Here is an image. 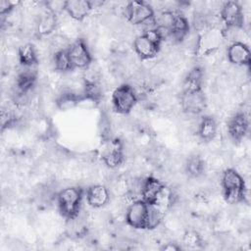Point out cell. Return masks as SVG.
Wrapping results in <instances>:
<instances>
[{
	"instance_id": "1",
	"label": "cell",
	"mask_w": 251,
	"mask_h": 251,
	"mask_svg": "<svg viewBox=\"0 0 251 251\" xmlns=\"http://www.w3.org/2000/svg\"><path fill=\"white\" fill-rule=\"evenodd\" d=\"M224 198L228 204H238L246 199V185L242 176L234 169H226L221 178Z\"/></svg>"
},
{
	"instance_id": "2",
	"label": "cell",
	"mask_w": 251,
	"mask_h": 251,
	"mask_svg": "<svg viewBox=\"0 0 251 251\" xmlns=\"http://www.w3.org/2000/svg\"><path fill=\"white\" fill-rule=\"evenodd\" d=\"M84 191L79 186L63 188L56 194V202L60 214L66 219H72L80 212Z\"/></svg>"
},
{
	"instance_id": "3",
	"label": "cell",
	"mask_w": 251,
	"mask_h": 251,
	"mask_svg": "<svg viewBox=\"0 0 251 251\" xmlns=\"http://www.w3.org/2000/svg\"><path fill=\"white\" fill-rule=\"evenodd\" d=\"M163 41L157 28L148 29L134 38L133 50L141 60H151L159 54Z\"/></svg>"
},
{
	"instance_id": "4",
	"label": "cell",
	"mask_w": 251,
	"mask_h": 251,
	"mask_svg": "<svg viewBox=\"0 0 251 251\" xmlns=\"http://www.w3.org/2000/svg\"><path fill=\"white\" fill-rule=\"evenodd\" d=\"M138 102V94L134 87L128 83L118 86L112 94V105L118 114H129Z\"/></svg>"
},
{
	"instance_id": "5",
	"label": "cell",
	"mask_w": 251,
	"mask_h": 251,
	"mask_svg": "<svg viewBox=\"0 0 251 251\" xmlns=\"http://www.w3.org/2000/svg\"><path fill=\"white\" fill-rule=\"evenodd\" d=\"M124 15L126 21L133 25H146L154 19L153 7L145 1L134 0L128 2L124 8Z\"/></svg>"
},
{
	"instance_id": "6",
	"label": "cell",
	"mask_w": 251,
	"mask_h": 251,
	"mask_svg": "<svg viewBox=\"0 0 251 251\" xmlns=\"http://www.w3.org/2000/svg\"><path fill=\"white\" fill-rule=\"evenodd\" d=\"M149 207L142 199L133 200L126 211V222L127 226L135 229H146Z\"/></svg>"
},
{
	"instance_id": "7",
	"label": "cell",
	"mask_w": 251,
	"mask_h": 251,
	"mask_svg": "<svg viewBox=\"0 0 251 251\" xmlns=\"http://www.w3.org/2000/svg\"><path fill=\"white\" fill-rule=\"evenodd\" d=\"M73 69H87L92 63V55L84 39H76L67 48Z\"/></svg>"
},
{
	"instance_id": "8",
	"label": "cell",
	"mask_w": 251,
	"mask_h": 251,
	"mask_svg": "<svg viewBox=\"0 0 251 251\" xmlns=\"http://www.w3.org/2000/svg\"><path fill=\"white\" fill-rule=\"evenodd\" d=\"M124 145L119 139H106L101 152L102 162L110 169L120 167L125 161Z\"/></svg>"
},
{
	"instance_id": "9",
	"label": "cell",
	"mask_w": 251,
	"mask_h": 251,
	"mask_svg": "<svg viewBox=\"0 0 251 251\" xmlns=\"http://www.w3.org/2000/svg\"><path fill=\"white\" fill-rule=\"evenodd\" d=\"M221 21L226 28H242L244 25V13L242 6L236 1H226L220 11Z\"/></svg>"
},
{
	"instance_id": "10",
	"label": "cell",
	"mask_w": 251,
	"mask_h": 251,
	"mask_svg": "<svg viewBox=\"0 0 251 251\" xmlns=\"http://www.w3.org/2000/svg\"><path fill=\"white\" fill-rule=\"evenodd\" d=\"M166 186L164 182L155 176H147L142 180L140 195L148 205H159L163 199Z\"/></svg>"
},
{
	"instance_id": "11",
	"label": "cell",
	"mask_w": 251,
	"mask_h": 251,
	"mask_svg": "<svg viewBox=\"0 0 251 251\" xmlns=\"http://www.w3.org/2000/svg\"><path fill=\"white\" fill-rule=\"evenodd\" d=\"M181 109L190 115H198L202 113L206 106V96L202 89L182 90L180 95Z\"/></svg>"
},
{
	"instance_id": "12",
	"label": "cell",
	"mask_w": 251,
	"mask_h": 251,
	"mask_svg": "<svg viewBox=\"0 0 251 251\" xmlns=\"http://www.w3.org/2000/svg\"><path fill=\"white\" fill-rule=\"evenodd\" d=\"M228 61L235 66L250 67L251 52L247 44L242 41H233L226 50Z\"/></svg>"
},
{
	"instance_id": "13",
	"label": "cell",
	"mask_w": 251,
	"mask_h": 251,
	"mask_svg": "<svg viewBox=\"0 0 251 251\" xmlns=\"http://www.w3.org/2000/svg\"><path fill=\"white\" fill-rule=\"evenodd\" d=\"M249 129L248 118L243 112L233 115L227 123V131L230 138L235 142H240L246 136Z\"/></svg>"
},
{
	"instance_id": "14",
	"label": "cell",
	"mask_w": 251,
	"mask_h": 251,
	"mask_svg": "<svg viewBox=\"0 0 251 251\" xmlns=\"http://www.w3.org/2000/svg\"><path fill=\"white\" fill-rule=\"evenodd\" d=\"M85 195L87 204L95 209L106 206L110 201V191L107 186L103 184L90 185L87 188Z\"/></svg>"
},
{
	"instance_id": "15",
	"label": "cell",
	"mask_w": 251,
	"mask_h": 251,
	"mask_svg": "<svg viewBox=\"0 0 251 251\" xmlns=\"http://www.w3.org/2000/svg\"><path fill=\"white\" fill-rule=\"evenodd\" d=\"M93 10L91 1L86 0H69L66 1L65 12L75 21L81 22L89 16Z\"/></svg>"
},
{
	"instance_id": "16",
	"label": "cell",
	"mask_w": 251,
	"mask_h": 251,
	"mask_svg": "<svg viewBox=\"0 0 251 251\" xmlns=\"http://www.w3.org/2000/svg\"><path fill=\"white\" fill-rule=\"evenodd\" d=\"M58 25V16L45 10L36 22L35 30L38 36H46L55 31Z\"/></svg>"
},
{
	"instance_id": "17",
	"label": "cell",
	"mask_w": 251,
	"mask_h": 251,
	"mask_svg": "<svg viewBox=\"0 0 251 251\" xmlns=\"http://www.w3.org/2000/svg\"><path fill=\"white\" fill-rule=\"evenodd\" d=\"M84 101L82 92L77 93L72 89L63 90L56 99V105L61 111H68Z\"/></svg>"
},
{
	"instance_id": "18",
	"label": "cell",
	"mask_w": 251,
	"mask_h": 251,
	"mask_svg": "<svg viewBox=\"0 0 251 251\" xmlns=\"http://www.w3.org/2000/svg\"><path fill=\"white\" fill-rule=\"evenodd\" d=\"M217 129L218 126L215 119L211 116H204L197 126V134L202 141L209 142L215 138Z\"/></svg>"
},
{
	"instance_id": "19",
	"label": "cell",
	"mask_w": 251,
	"mask_h": 251,
	"mask_svg": "<svg viewBox=\"0 0 251 251\" xmlns=\"http://www.w3.org/2000/svg\"><path fill=\"white\" fill-rule=\"evenodd\" d=\"M18 59L23 67H34L38 63L37 52L32 43H25L18 50Z\"/></svg>"
},
{
	"instance_id": "20",
	"label": "cell",
	"mask_w": 251,
	"mask_h": 251,
	"mask_svg": "<svg viewBox=\"0 0 251 251\" xmlns=\"http://www.w3.org/2000/svg\"><path fill=\"white\" fill-rule=\"evenodd\" d=\"M81 92L84 100H89L96 103L100 102L103 96L102 86L96 79L84 78Z\"/></svg>"
},
{
	"instance_id": "21",
	"label": "cell",
	"mask_w": 251,
	"mask_h": 251,
	"mask_svg": "<svg viewBox=\"0 0 251 251\" xmlns=\"http://www.w3.org/2000/svg\"><path fill=\"white\" fill-rule=\"evenodd\" d=\"M66 229L69 236L80 237L86 233V220L81 216L80 212L75 217L67 220Z\"/></svg>"
},
{
	"instance_id": "22",
	"label": "cell",
	"mask_w": 251,
	"mask_h": 251,
	"mask_svg": "<svg viewBox=\"0 0 251 251\" xmlns=\"http://www.w3.org/2000/svg\"><path fill=\"white\" fill-rule=\"evenodd\" d=\"M203 85V70L200 67L192 68L183 81L182 90L202 89Z\"/></svg>"
},
{
	"instance_id": "23",
	"label": "cell",
	"mask_w": 251,
	"mask_h": 251,
	"mask_svg": "<svg viewBox=\"0 0 251 251\" xmlns=\"http://www.w3.org/2000/svg\"><path fill=\"white\" fill-rule=\"evenodd\" d=\"M185 172L190 177L197 178L201 176L205 172L204 160L198 155H193L189 157L185 164Z\"/></svg>"
},
{
	"instance_id": "24",
	"label": "cell",
	"mask_w": 251,
	"mask_h": 251,
	"mask_svg": "<svg viewBox=\"0 0 251 251\" xmlns=\"http://www.w3.org/2000/svg\"><path fill=\"white\" fill-rule=\"evenodd\" d=\"M53 64H54L55 70H57L59 72L66 73V72H70V71L74 70L72 67V64L70 62L67 49L60 50V51L54 53Z\"/></svg>"
},
{
	"instance_id": "25",
	"label": "cell",
	"mask_w": 251,
	"mask_h": 251,
	"mask_svg": "<svg viewBox=\"0 0 251 251\" xmlns=\"http://www.w3.org/2000/svg\"><path fill=\"white\" fill-rule=\"evenodd\" d=\"M149 215L147 221L146 229H154L161 224L163 220V215L161 210L156 205H149Z\"/></svg>"
},
{
	"instance_id": "26",
	"label": "cell",
	"mask_w": 251,
	"mask_h": 251,
	"mask_svg": "<svg viewBox=\"0 0 251 251\" xmlns=\"http://www.w3.org/2000/svg\"><path fill=\"white\" fill-rule=\"evenodd\" d=\"M45 8L47 11L53 13L54 15L58 16L62 12H65L66 8V1H58V0H53V1H47L44 3Z\"/></svg>"
},
{
	"instance_id": "27",
	"label": "cell",
	"mask_w": 251,
	"mask_h": 251,
	"mask_svg": "<svg viewBox=\"0 0 251 251\" xmlns=\"http://www.w3.org/2000/svg\"><path fill=\"white\" fill-rule=\"evenodd\" d=\"M183 242L188 246L195 247L201 243V237L197 231L188 230L183 235Z\"/></svg>"
},
{
	"instance_id": "28",
	"label": "cell",
	"mask_w": 251,
	"mask_h": 251,
	"mask_svg": "<svg viewBox=\"0 0 251 251\" xmlns=\"http://www.w3.org/2000/svg\"><path fill=\"white\" fill-rule=\"evenodd\" d=\"M14 4L10 1H6V0H2L0 1V15L1 17H7L8 15H10L12 13V11L14 10Z\"/></svg>"
},
{
	"instance_id": "29",
	"label": "cell",
	"mask_w": 251,
	"mask_h": 251,
	"mask_svg": "<svg viewBox=\"0 0 251 251\" xmlns=\"http://www.w3.org/2000/svg\"><path fill=\"white\" fill-rule=\"evenodd\" d=\"M163 250H170V251H176V250H179L180 249V246H177L176 243H167L166 245H164L162 247Z\"/></svg>"
}]
</instances>
